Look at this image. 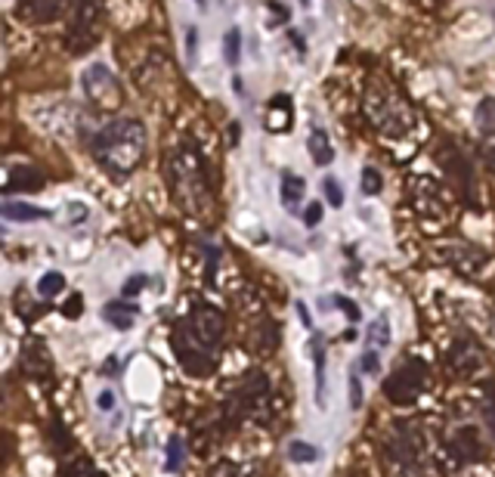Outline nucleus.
I'll list each match as a JSON object with an SVG mask.
<instances>
[{
  "label": "nucleus",
  "instance_id": "obj_31",
  "mask_svg": "<svg viewBox=\"0 0 495 477\" xmlns=\"http://www.w3.org/2000/svg\"><path fill=\"white\" fill-rule=\"evenodd\" d=\"M97 406L102 412H112L115 410V390H99V397H97Z\"/></svg>",
  "mask_w": 495,
  "mask_h": 477
},
{
  "label": "nucleus",
  "instance_id": "obj_36",
  "mask_svg": "<svg viewBox=\"0 0 495 477\" xmlns=\"http://www.w3.org/2000/svg\"><path fill=\"white\" fill-rule=\"evenodd\" d=\"M313 4V0H301V6H304V10H306V6H310Z\"/></svg>",
  "mask_w": 495,
  "mask_h": 477
},
{
  "label": "nucleus",
  "instance_id": "obj_35",
  "mask_svg": "<svg viewBox=\"0 0 495 477\" xmlns=\"http://www.w3.org/2000/svg\"><path fill=\"white\" fill-rule=\"evenodd\" d=\"M232 90H235V97H245V84H242L239 75L232 78Z\"/></svg>",
  "mask_w": 495,
  "mask_h": 477
},
{
  "label": "nucleus",
  "instance_id": "obj_16",
  "mask_svg": "<svg viewBox=\"0 0 495 477\" xmlns=\"http://www.w3.org/2000/svg\"><path fill=\"white\" fill-rule=\"evenodd\" d=\"M223 59H226V66H232V68L242 62V31L239 28L226 31V37H223Z\"/></svg>",
  "mask_w": 495,
  "mask_h": 477
},
{
  "label": "nucleus",
  "instance_id": "obj_29",
  "mask_svg": "<svg viewBox=\"0 0 495 477\" xmlns=\"http://www.w3.org/2000/svg\"><path fill=\"white\" fill-rule=\"evenodd\" d=\"M350 406L353 410L363 406V381H359V375H350Z\"/></svg>",
  "mask_w": 495,
  "mask_h": 477
},
{
  "label": "nucleus",
  "instance_id": "obj_12",
  "mask_svg": "<svg viewBox=\"0 0 495 477\" xmlns=\"http://www.w3.org/2000/svg\"><path fill=\"white\" fill-rule=\"evenodd\" d=\"M310 354H313V378H316V406H325V347L313 335L310 338Z\"/></svg>",
  "mask_w": 495,
  "mask_h": 477
},
{
  "label": "nucleus",
  "instance_id": "obj_34",
  "mask_svg": "<svg viewBox=\"0 0 495 477\" xmlns=\"http://www.w3.org/2000/svg\"><path fill=\"white\" fill-rule=\"evenodd\" d=\"M292 44H294V50H297V53H306V44H304V35H301V31H292Z\"/></svg>",
  "mask_w": 495,
  "mask_h": 477
},
{
  "label": "nucleus",
  "instance_id": "obj_27",
  "mask_svg": "<svg viewBox=\"0 0 495 477\" xmlns=\"http://www.w3.org/2000/svg\"><path fill=\"white\" fill-rule=\"evenodd\" d=\"M68 223H84L90 217V208L84 202H68Z\"/></svg>",
  "mask_w": 495,
  "mask_h": 477
},
{
  "label": "nucleus",
  "instance_id": "obj_25",
  "mask_svg": "<svg viewBox=\"0 0 495 477\" xmlns=\"http://www.w3.org/2000/svg\"><path fill=\"white\" fill-rule=\"evenodd\" d=\"M337 307L344 310V316L350 319V323H359V319H363V310H359V304L356 301H350V298H344V295H335L332 298Z\"/></svg>",
  "mask_w": 495,
  "mask_h": 477
},
{
  "label": "nucleus",
  "instance_id": "obj_6",
  "mask_svg": "<svg viewBox=\"0 0 495 477\" xmlns=\"http://www.w3.org/2000/svg\"><path fill=\"white\" fill-rule=\"evenodd\" d=\"M81 88H84V97H88L90 103H97L99 109H115L118 103H121V93H118L115 75L108 72L102 62L90 66L88 72L81 75Z\"/></svg>",
  "mask_w": 495,
  "mask_h": 477
},
{
  "label": "nucleus",
  "instance_id": "obj_17",
  "mask_svg": "<svg viewBox=\"0 0 495 477\" xmlns=\"http://www.w3.org/2000/svg\"><path fill=\"white\" fill-rule=\"evenodd\" d=\"M62 288H66V276H62L59 270H50L41 276V283H37V295L41 298H57V295H62Z\"/></svg>",
  "mask_w": 495,
  "mask_h": 477
},
{
  "label": "nucleus",
  "instance_id": "obj_4",
  "mask_svg": "<svg viewBox=\"0 0 495 477\" xmlns=\"http://www.w3.org/2000/svg\"><path fill=\"white\" fill-rule=\"evenodd\" d=\"M170 192H174L183 205H190V192H192L195 208H199V195L208 192V183H204V177H201V159L183 161L180 155H177V161L170 159Z\"/></svg>",
  "mask_w": 495,
  "mask_h": 477
},
{
  "label": "nucleus",
  "instance_id": "obj_22",
  "mask_svg": "<svg viewBox=\"0 0 495 477\" xmlns=\"http://www.w3.org/2000/svg\"><path fill=\"white\" fill-rule=\"evenodd\" d=\"M322 195H325V202L332 208H344V190H341V183H337L335 177L322 180Z\"/></svg>",
  "mask_w": 495,
  "mask_h": 477
},
{
  "label": "nucleus",
  "instance_id": "obj_3",
  "mask_svg": "<svg viewBox=\"0 0 495 477\" xmlns=\"http://www.w3.org/2000/svg\"><path fill=\"white\" fill-rule=\"evenodd\" d=\"M99 28H102V0H75L72 22H68V35H66L68 53L81 57V53L93 50Z\"/></svg>",
  "mask_w": 495,
  "mask_h": 477
},
{
  "label": "nucleus",
  "instance_id": "obj_18",
  "mask_svg": "<svg viewBox=\"0 0 495 477\" xmlns=\"http://www.w3.org/2000/svg\"><path fill=\"white\" fill-rule=\"evenodd\" d=\"M390 344V319L387 314H381L378 319L372 323V328H368V347H387Z\"/></svg>",
  "mask_w": 495,
  "mask_h": 477
},
{
  "label": "nucleus",
  "instance_id": "obj_33",
  "mask_svg": "<svg viewBox=\"0 0 495 477\" xmlns=\"http://www.w3.org/2000/svg\"><path fill=\"white\" fill-rule=\"evenodd\" d=\"M297 314H301V323H304L306 328H313V316H310V310H306L304 301H297Z\"/></svg>",
  "mask_w": 495,
  "mask_h": 477
},
{
  "label": "nucleus",
  "instance_id": "obj_11",
  "mask_svg": "<svg viewBox=\"0 0 495 477\" xmlns=\"http://www.w3.org/2000/svg\"><path fill=\"white\" fill-rule=\"evenodd\" d=\"M306 150H310V159L319 164V168H325V164L335 161V146L328 134L322 128H313L310 130V140H306Z\"/></svg>",
  "mask_w": 495,
  "mask_h": 477
},
{
  "label": "nucleus",
  "instance_id": "obj_32",
  "mask_svg": "<svg viewBox=\"0 0 495 477\" xmlns=\"http://www.w3.org/2000/svg\"><path fill=\"white\" fill-rule=\"evenodd\" d=\"M480 155H483V161L490 164V171H495V137H490L486 143L480 146Z\"/></svg>",
  "mask_w": 495,
  "mask_h": 477
},
{
  "label": "nucleus",
  "instance_id": "obj_1",
  "mask_svg": "<svg viewBox=\"0 0 495 477\" xmlns=\"http://www.w3.org/2000/svg\"><path fill=\"white\" fill-rule=\"evenodd\" d=\"M223 338V314L217 307L199 304L192 314H186L174 328V344L180 363L190 375H208L214 369V350Z\"/></svg>",
  "mask_w": 495,
  "mask_h": 477
},
{
  "label": "nucleus",
  "instance_id": "obj_5",
  "mask_svg": "<svg viewBox=\"0 0 495 477\" xmlns=\"http://www.w3.org/2000/svg\"><path fill=\"white\" fill-rule=\"evenodd\" d=\"M424 375H428V372H424L421 359H406V363L387 378L384 394H387L394 403H412L415 397L424 390Z\"/></svg>",
  "mask_w": 495,
  "mask_h": 477
},
{
  "label": "nucleus",
  "instance_id": "obj_10",
  "mask_svg": "<svg viewBox=\"0 0 495 477\" xmlns=\"http://www.w3.org/2000/svg\"><path fill=\"white\" fill-rule=\"evenodd\" d=\"M68 0H22V19L31 22H46L57 19V16L66 10Z\"/></svg>",
  "mask_w": 495,
  "mask_h": 477
},
{
  "label": "nucleus",
  "instance_id": "obj_13",
  "mask_svg": "<svg viewBox=\"0 0 495 477\" xmlns=\"http://www.w3.org/2000/svg\"><path fill=\"white\" fill-rule=\"evenodd\" d=\"M288 124H292V99H288V97L270 99V106H266V128H270V130H288Z\"/></svg>",
  "mask_w": 495,
  "mask_h": 477
},
{
  "label": "nucleus",
  "instance_id": "obj_14",
  "mask_svg": "<svg viewBox=\"0 0 495 477\" xmlns=\"http://www.w3.org/2000/svg\"><path fill=\"white\" fill-rule=\"evenodd\" d=\"M282 205L285 208H297L304 202V195H306V183H304V177H297L292 174V171H282Z\"/></svg>",
  "mask_w": 495,
  "mask_h": 477
},
{
  "label": "nucleus",
  "instance_id": "obj_20",
  "mask_svg": "<svg viewBox=\"0 0 495 477\" xmlns=\"http://www.w3.org/2000/svg\"><path fill=\"white\" fill-rule=\"evenodd\" d=\"M359 183H363V195H378L384 186V177L381 171H375L372 164H368V168H363V174H359Z\"/></svg>",
  "mask_w": 495,
  "mask_h": 477
},
{
  "label": "nucleus",
  "instance_id": "obj_21",
  "mask_svg": "<svg viewBox=\"0 0 495 477\" xmlns=\"http://www.w3.org/2000/svg\"><path fill=\"white\" fill-rule=\"evenodd\" d=\"M183 465V437H170L168 441V462H164V472H180Z\"/></svg>",
  "mask_w": 495,
  "mask_h": 477
},
{
  "label": "nucleus",
  "instance_id": "obj_19",
  "mask_svg": "<svg viewBox=\"0 0 495 477\" xmlns=\"http://www.w3.org/2000/svg\"><path fill=\"white\" fill-rule=\"evenodd\" d=\"M288 456H292V462H301V465H310L319 459V450L313 447V443L306 441H292L288 443Z\"/></svg>",
  "mask_w": 495,
  "mask_h": 477
},
{
  "label": "nucleus",
  "instance_id": "obj_23",
  "mask_svg": "<svg viewBox=\"0 0 495 477\" xmlns=\"http://www.w3.org/2000/svg\"><path fill=\"white\" fill-rule=\"evenodd\" d=\"M359 372L363 375H378L381 372V357H378V347H368L363 359H359Z\"/></svg>",
  "mask_w": 495,
  "mask_h": 477
},
{
  "label": "nucleus",
  "instance_id": "obj_30",
  "mask_svg": "<svg viewBox=\"0 0 495 477\" xmlns=\"http://www.w3.org/2000/svg\"><path fill=\"white\" fill-rule=\"evenodd\" d=\"M195 47H199V28L190 26L186 28V59H195Z\"/></svg>",
  "mask_w": 495,
  "mask_h": 477
},
{
  "label": "nucleus",
  "instance_id": "obj_28",
  "mask_svg": "<svg viewBox=\"0 0 495 477\" xmlns=\"http://www.w3.org/2000/svg\"><path fill=\"white\" fill-rule=\"evenodd\" d=\"M81 314H84V295H72V298L66 301V307H62V316L77 319Z\"/></svg>",
  "mask_w": 495,
  "mask_h": 477
},
{
  "label": "nucleus",
  "instance_id": "obj_24",
  "mask_svg": "<svg viewBox=\"0 0 495 477\" xmlns=\"http://www.w3.org/2000/svg\"><path fill=\"white\" fill-rule=\"evenodd\" d=\"M149 285V276H143V273H137V276H130L128 283H124V288H121V298H137L139 292H143V288Z\"/></svg>",
  "mask_w": 495,
  "mask_h": 477
},
{
  "label": "nucleus",
  "instance_id": "obj_9",
  "mask_svg": "<svg viewBox=\"0 0 495 477\" xmlns=\"http://www.w3.org/2000/svg\"><path fill=\"white\" fill-rule=\"evenodd\" d=\"M137 314H139V310L133 307L128 298L108 301L106 307H102V319H106V323L112 326V328H118V332H128V328L137 323Z\"/></svg>",
  "mask_w": 495,
  "mask_h": 477
},
{
  "label": "nucleus",
  "instance_id": "obj_2",
  "mask_svg": "<svg viewBox=\"0 0 495 477\" xmlns=\"http://www.w3.org/2000/svg\"><path fill=\"white\" fill-rule=\"evenodd\" d=\"M93 159L108 177H130L146 155V128L137 119H115L93 134Z\"/></svg>",
  "mask_w": 495,
  "mask_h": 477
},
{
  "label": "nucleus",
  "instance_id": "obj_15",
  "mask_svg": "<svg viewBox=\"0 0 495 477\" xmlns=\"http://www.w3.org/2000/svg\"><path fill=\"white\" fill-rule=\"evenodd\" d=\"M443 168H446V174L459 177V190H461V192H474V174H470L468 161L461 159L459 152L443 155Z\"/></svg>",
  "mask_w": 495,
  "mask_h": 477
},
{
  "label": "nucleus",
  "instance_id": "obj_26",
  "mask_svg": "<svg viewBox=\"0 0 495 477\" xmlns=\"http://www.w3.org/2000/svg\"><path fill=\"white\" fill-rule=\"evenodd\" d=\"M322 217H325V208H322V202H310V205H306V211H304V223L313 230V226L322 223Z\"/></svg>",
  "mask_w": 495,
  "mask_h": 477
},
{
  "label": "nucleus",
  "instance_id": "obj_37",
  "mask_svg": "<svg viewBox=\"0 0 495 477\" xmlns=\"http://www.w3.org/2000/svg\"><path fill=\"white\" fill-rule=\"evenodd\" d=\"M195 4H199V6H204V0H195Z\"/></svg>",
  "mask_w": 495,
  "mask_h": 477
},
{
  "label": "nucleus",
  "instance_id": "obj_8",
  "mask_svg": "<svg viewBox=\"0 0 495 477\" xmlns=\"http://www.w3.org/2000/svg\"><path fill=\"white\" fill-rule=\"evenodd\" d=\"M0 214H4V221H10V223H35V221H50L53 211L37 208V205H26V202L6 199L4 208H0Z\"/></svg>",
  "mask_w": 495,
  "mask_h": 477
},
{
  "label": "nucleus",
  "instance_id": "obj_7",
  "mask_svg": "<svg viewBox=\"0 0 495 477\" xmlns=\"http://www.w3.org/2000/svg\"><path fill=\"white\" fill-rule=\"evenodd\" d=\"M44 186V171L35 168V164H15L10 168V177L4 183V195H15V192H37Z\"/></svg>",
  "mask_w": 495,
  "mask_h": 477
}]
</instances>
